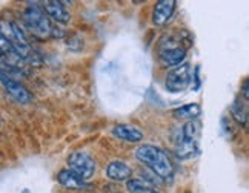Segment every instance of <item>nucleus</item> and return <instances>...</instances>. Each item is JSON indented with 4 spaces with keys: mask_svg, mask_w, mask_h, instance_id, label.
I'll list each match as a JSON object with an SVG mask.
<instances>
[{
    "mask_svg": "<svg viewBox=\"0 0 249 193\" xmlns=\"http://www.w3.org/2000/svg\"><path fill=\"white\" fill-rule=\"evenodd\" d=\"M126 187L131 193H159L157 187L149 182L145 178H136V179H129L126 182Z\"/></svg>",
    "mask_w": 249,
    "mask_h": 193,
    "instance_id": "12",
    "label": "nucleus"
},
{
    "mask_svg": "<svg viewBox=\"0 0 249 193\" xmlns=\"http://www.w3.org/2000/svg\"><path fill=\"white\" fill-rule=\"evenodd\" d=\"M43 11L48 17L54 18L57 23H68L71 20V14L68 13V9L63 6V2H45Z\"/></svg>",
    "mask_w": 249,
    "mask_h": 193,
    "instance_id": "8",
    "label": "nucleus"
},
{
    "mask_svg": "<svg viewBox=\"0 0 249 193\" xmlns=\"http://www.w3.org/2000/svg\"><path fill=\"white\" fill-rule=\"evenodd\" d=\"M231 112H232V117L238 123L243 124V126H246V123H248V111H246V106L243 103L235 100L234 104H232V108H231Z\"/></svg>",
    "mask_w": 249,
    "mask_h": 193,
    "instance_id": "15",
    "label": "nucleus"
},
{
    "mask_svg": "<svg viewBox=\"0 0 249 193\" xmlns=\"http://www.w3.org/2000/svg\"><path fill=\"white\" fill-rule=\"evenodd\" d=\"M131 167L123 161H112L107 167V175L112 181H128L131 178Z\"/></svg>",
    "mask_w": 249,
    "mask_h": 193,
    "instance_id": "10",
    "label": "nucleus"
},
{
    "mask_svg": "<svg viewBox=\"0 0 249 193\" xmlns=\"http://www.w3.org/2000/svg\"><path fill=\"white\" fill-rule=\"evenodd\" d=\"M248 84H249V81L245 80L243 81V96H245V100H248Z\"/></svg>",
    "mask_w": 249,
    "mask_h": 193,
    "instance_id": "18",
    "label": "nucleus"
},
{
    "mask_svg": "<svg viewBox=\"0 0 249 193\" xmlns=\"http://www.w3.org/2000/svg\"><path fill=\"white\" fill-rule=\"evenodd\" d=\"M200 113H202V108L197 104V103H189V104H185L181 106V108L176 109L174 112H172V115H174L176 118L178 120H194L197 117H200Z\"/></svg>",
    "mask_w": 249,
    "mask_h": 193,
    "instance_id": "13",
    "label": "nucleus"
},
{
    "mask_svg": "<svg viewBox=\"0 0 249 193\" xmlns=\"http://www.w3.org/2000/svg\"><path fill=\"white\" fill-rule=\"evenodd\" d=\"M0 52H2V55L9 54V52H14L11 43H9V42L6 40V37H5L2 32H0Z\"/></svg>",
    "mask_w": 249,
    "mask_h": 193,
    "instance_id": "17",
    "label": "nucleus"
},
{
    "mask_svg": "<svg viewBox=\"0 0 249 193\" xmlns=\"http://www.w3.org/2000/svg\"><path fill=\"white\" fill-rule=\"evenodd\" d=\"M57 181H59L63 187L70 189V190H82V189L86 187L85 181L80 179L70 169H63V170H60L59 173H57Z\"/></svg>",
    "mask_w": 249,
    "mask_h": 193,
    "instance_id": "11",
    "label": "nucleus"
},
{
    "mask_svg": "<svg viewBox=\"0 0 249 193\" xmlns=\"http://www.w3.org/2000/svg\"><path fill=\"white\" fill-rule=\"evenodd\" d=\"M186 57V49L180 45H169V46H161L160 54H159V60L160 64L165 67L171 66H178L183 59Z\"/></svg>",
    "mask_w": 249,
    "mask_h": 193,
    "instance_id": "6",
    "label": "nucleus"
},
{
    "mask_svg": "<svg viewBox=\"0 0 249 193\" xmlns=\"http://www.w3.org/2000/svg\"><path fill=\"white\" fill-rule=\"evenodd\" d=\"M176 5L177 2H174V0H160V2H157L154 6V13H152V22H154V25H165L172 17V14H174Z\"/></svg>",
    "mask_w": 249,
    "mask_h": 193,
    "instance_id": "7",
    "label": "nucleus"
},
{
    "mask_svg": "<svg viewBox=\"0 0 249 193\" xmlns=\"http://www.w3.org/2000/svg\"><path fill=\"white\" fill-rule=\"evenodd\" d=\"M193 80V67L189 63H181L171 69L166 75L165 86L166 89L172 94L183 92Z\"/></svg>",
    "mask_w": 249,
    "mask_h": 193,
    "instance_id": "3",
    "label": "nucleus"
},
{
    "mask_svg": "<svg viewBox=\"0 0 249 193\" xmlns=\"http://www.w3.org/2000/svg\"><path fill=\"white\" fill-rule=\"evenodd\" d=\"M0 83L3 84V88L8 92V95L11 96L13 100H16L17 103H20V104L33 103V100H34L33 94L28 91L20 81H17L16 79H13V77H9L3 71H0Z\"/></svg>",
    "mask_w": 249,
    "mask_h": 193,
    "instance_id": "5",
    "label": "nucleus"
},
{
    "mask_svg": "<svg viewBox=\"0 0 249 193\" xmlns=\"http://www.w3.org/2000/svg\"><path fill=\"white\" fill-rule=\"evenodd\" d=\"M196 135H197V124L193 121H188L183 126V129H181V138L196 140Z\"/></svg>",
    "mask_w": 249,
    "mask_h": 193,
    "instance_id": "16",
    "label": "nucleus"
},
{
    "mask_svg": "<svg viewBox=\"0 0 249 193\" xmlns=\"http://www.w3.org/2000/svg\"><path fill=\"white\" fill-rule=\"evenodd\" d=\"M0 55H2V52H0Z\"/></svg>",
    "mask_w": 249,
    "mask_h": 193,
    "instance_id": "19",
    "label": "nucleus"
},
{
    "mask_svg": "<svg viewBox=\"0 0 249 193\" xmlns=\"http://www.w3.org/2000/svg\"><path fill=\"white\" fill-rule=\"evenodd\" d=\"M68 166H70V170L83 181L91 179L95 173V161L85 152L71 153L68 157Z\"/></svg>",
    "mask_w": 249,
    "mask_h": 193,
    "instance_id": "4",
    "label": "nucleus"
},
{
    "mask_svg": "<svg viewBox=\"0 0 249 193\" xmlns=\"http://www.w3.org/2000/svg\"><path fill=\"white\" fill-rule=\"evenodd\" d=\"M136 158L140 162L146 164V166L160 178L168 179L174 175V166H172L166 152L161 150L160 147L151 146V144H143V146H140L136 150Z\"/></svg>",
    "mask_w": 249,
    "mask_h": 193,
    "instance_id": "1",
    "label": "nucleus"
},
{
    "mask_svg": "<svg viewBox=\"0 0 249 193\" xmlns=\"http://www.w3.org/2000/svg\"><path fill=\"white\" fill-rule=\"evenodd\" d=\"M196 152V140H185L181 138V141L177 143L176 147V155L181 160L189 158Z\"/></svg>",
    "mask_w": 249,
    "mask_h": 193,
    "instance_id": "14",
    "label": "nucleus"
},
{
    "mask_svg": "<svg viewBox=\"0 0 249 193\" xmlns=\"http://www.w3.org/2000/svg\"><path fill=\"white\" fill-rule=\"evenodd\" d=\"M112 135L117 137L119 140L128 141V143H139L143 140V132L129 124H117L116 128L112 129Z\"/></svg>",
    "mask_w": 249,
    "mask_h": 193,
    "instance_id": "9",
    "label": "nucleus"
},
{
    "mask_svg": "<svg viewBox=\"0 0 249 193\" xmlns=\"http://www.w3.org/2000/svg\"><path fill=\"white\" fill-rule=\"evenodd\" d=\"M23 23L26 30L30 31L37 38H48L53 35V26L48 17L43 11V8L39 5H30L22 14Z\"/></svg>",
    "mask_w": 249,
    "mask_h": 193,
    "instance_id": "2",
    "label": "nucleus"
}]
</instances>
